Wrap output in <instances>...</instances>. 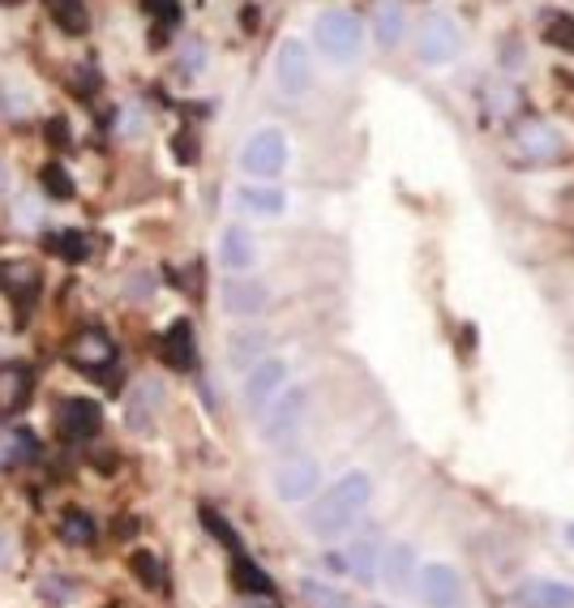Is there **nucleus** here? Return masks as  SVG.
Returning a JSON list of instances; mask_svg holds the SVG:
<instances>
[{
	"label": "nucleus",
	"instance_id": "obj_1",
	"mask_svg": "<svg viewBox=\"0 0 574 608\" xmlns=\"http://www.w3.org/2000/svg\"><path fill=\"white\" fill-rule=\"evenodd\" d=\"M368 498H373V480H368V471L361 467H352V471H343L335 484H330V493L314 502V510H305V527L314 531L317 540H343V536H352L356 527H361V518H365L368 510Z\"/></svg>",
	"mask_w": 574,
	"mask_h": 608
},
{
	"label": "nucleus",
	"instance_id": "obj_2",
	"mask_svg": "<svg viewBox=\"0 0 574 608\" xmlns=\"http://www.w3.org/2000/svg\"><path fill=\"white\" fill-rule=\"evenodd\" d=\"M305 416H309V395L296 386H283L270 404L261 407L258 424H261V442L270 446V451H288L296 437H301V429H305Z\"/></svg>",
	"mask_w": 574,
	"mask_h": 608
},
{
	"label": "nucleus",
	"instance_id": "obj_3",
	"mask_svg": "<svg viewBox=\"0 0 574 608\" xmlns=\"http://www.w3.org/2000/svg\"><path fill=\"white\" fill-rule=\"evenodd\" d=\"M317 48L335 65H352L361 51V17L352 9H326L317 13Z\"/></svg>",
	"mask_w": 574,
	"mask_h": 608
},
{
	"label": "nucleus",
	"instance_id": "obj_4",
	"mask_svg": "<svg viewBox=\"0 0 574 608\" xmlns=\"http://www.w3.org/2000/svg\"><path fill=\"white\" fill-rule=\"evenodd\" d=\"M241 172L249 180L274 185L288 172V133L283 129H258L241 151Z\"/></svg>",
	"mask_w": 574,
	"mask_h": 608
},
{
	"label": "nucleus",
	"instance_id": "obj_5",
	"mask_svg": "<svg viewBox=\"0 0 574 608\" xmlns=\"http://www.w3.org/2000/svg\"><path fill=\"white\" fill-rule=\"evenodd\" d=\"M417 596L424 608H468V583L450 561H429L420 565Z\"/></svg>",
	"mask_w": 574,
	"mask_h": 608
},
{
	"label": "nucleus",
	"instance_id": "obj_6",
	"mask_svg": "<svg viewBox=\"0 0 574 608\" xmlns=\"http://www.w3.org/2000/svg\"><path fill=\"white\" fill-rule=\"evenodd\" d=\"M274 86L288 100L309 95V86H314V60H309V48L301 39H283L279 51H274Z\"/></svg>",
	"mask_w": 574,
	"mask_h": 608
},
{
	"label": "nucleus",
	"instance_id": "obj_7",
	"mask_svg": "<svg viewBox=\"0 0 574 608\" xmlns=\"http://www.w3.org/2000/svg\"><path fill=\"white\" fill-rule=\"evenodd\" d=\"M464 48V31H459V22L455 17H446V13H433L424 26H420V39H417V56L424 65H450L455 56Z\"/></svg>",
	"mask_w": 574,
	"mask_h": 608
},
{
	"label": "nucleus",
	"instance_id": "obj_8",
	"mask_svg": "<svg viewBox=\"0 0 574 608\" xmlns=\"http://www.w3.org/2000/svg\"><path fill=\"white\" fill-rule=\"evenodd\" d=\"M417 578H420V558L412 545H390V549L382 553L377 583L386 587L390 600H412V596H417Z\"/></svg>",
	"mask_w": 574,
	"mask_h": 608
},
{
	"label": "nucleus",
	"instance_id": "obj_9",
	"mask_svg": "<svg viewBox=\"0 0 574 608\" xmlns=\"http://www.w3.org/2000/svg\"><path fill=\"white\" fill-rule=\"evenodd\" d=\"M317 489H321V467H317V458L301 455V458L279 463V471H274V493H279L283 506H305Z\"/></svg>",
	"mask_w": 574,
	"mask_h": 608
},
{
	"label": "nucleus",
	"instance_id": "obj_10",
	"mask_svg": "<svg viewBox=\"0 0 574 608\" xmlns=\"http://www.w3.org/2000/svg\"><path fill=\"white\" fill-rule=\"evenodd\" d=\"M283 386H288V360H283V355H261L258 364L245 369V386H241L245 407H249L254 416H261V407L270 404Z\"/></svg>",
	"mask_w": 574,
	"mask_h": 608
},
{
	"label": "nucleus",
	"instance_id": "obj_11",
	"mask_svg": "<svg viewBox=\"0 0 574 608\" xmlns=\"http://www.w3.org/2000/svg\"><path fill=\"white\" fill-rule=\"evenodd\" d=\"M99 429H104V407L95 404V399H65V404L56 407V433L69 446L91 442Z\"/></svg>",
	"mask_w": 574,
	"mask_h": 608
},
{
	"label": "nucleus",
	"instance_id": "obj_12",
	"mask_svg": "<svg viewBox=\"0 0 574 608\" xmlns=\"http://www.w3.org/2000/svg\"><path fill=\"white\" fill-rule=\"evenodd\" d=\"M270 308V288L254 279V274H227L223 279V313L227 317H241V321H249V317H261Z\"/></svg>",
	"mask_w": 574,
	"mask_h": 608
},
{
	"label": "nucleus",
	"instance_id": "obj_13",
	"mask_svg": "<svg viewBox=\"0 0 574 608\" xmlns=\"http://www.w3.org/2000/svg\"><path fill=\"white\" fill-rule=\"evenodd\" d=\"M159 360L167 364V369H176V373H189L194 364H198V335H194V321L189 317H176L163 335H159L155 343Z\"/></svg>",
	"mask_w": 574,
	"mask_h": 608
},
{
	"label": "nucleus",
	"instance_id": "obj_14",
	"mask_svg": "<svg viewBox=\"0 0 574 608\" xmlns=\"http://www.w3.org/2000/svg\"><path fill=\"white\" fill-rule=\"evenodd\" d=\"M219 261H223L227 274H249L258 266V241H254V232L241 227V223H227L219 232Z\"/></svg>",
	"mask_w": 574,
	"mask_h": 608
},
{
	"label": "nucleus",
	"instance_id": "obj_15",
	"mask_svg": "<svg viewBox=\"0 0 574 608\" xmlns=\"http://www.w3.org/2000/svg\"><path fill=\"white\" fill-rule=\"evenodd\" d=\"M159 404H163V386L159 382H138L129 395H125V429L147 437L155 429Z\"/></svg>",
	"mask_w": 574,
	"mask_h": 608
},
{
	"label": "nucleus",
	"instance_id": "obj_16",
	"mask_svg": "<svg viewBox=\"0 0 574 608\" xmlns=\"http://www.w3.org/2000/svg\"><path fill=\"white\" fill-rule=\"evenodd\" d=\"M69 360H73L78 369H86V373H95V369H112V360H116V343L107 339L104 330H82V335L69 343Z\"/></svg>",
	"mask_w": 574,
	"mask_h": 608
},
{
	"label": "nucleus",
	"instance_id": "obj_17",
	"mask_svg": "<svg viewBox=\"0 0 574 608\" xmlns=\"http://www.w3.org/2000/svg\"><path fill=\"white\" fill-rule=\"evenodd\" d=\"M523 608H574V587L562 578H527L519 587Z\"/></svg>",
	"mask_w": 574,
	"mask_h": 608
},
{
	"label": "nucleus",
	"instance_id": "obj_18",
	"mask_svg": "<svg viewBox=\"0 0 574 608\" xmlns=\"http://www.w3.org/2000/svg\"><path fill=\"white\" fill-rule=\"evenodd\" d=\"M236 202L245 206L254 219H279L288 210V194L279 185H261V180H249L236 189Z\"/></svg>",
	"mask_w": 574,
	"mask_h": 608
},
{
	"label": "nucleus",
	"instance_id": "obj_19",
	"mask_svg": "<svg viewBox=\"0 0 574 608\" xmlns=\"http://www.w3.org/2000/svg\"><path fill=\"white\" fill-rule=\"evenodd\" d=\"M382 553H386V545L377 540V536H361L352 549H348V570H352V578L356 583H365V587H377V570H382Z\"/></svg>",
	"mask_w": 574,
	"mask_h": 608
},
{
	"label": "nucleus",
	"instance_id": "obj_20",
	"mask_svg": "<svg viewBox=\"0 0 574 608\" xmlns=\"http://www.w3.org/2000/svg\"><path fill=\"white\" fill-rule=\"evenodd\" d=\"M523 159H558L566 151V138L553 129V125H527L519 138H515Z\"/></svg>",
	"mask_w": 574,
	"mask_h": 608
},
{
	"label": "nucleus",
	"instance_id": "obj_21",
	"mask_svg": "<svg viewBox=\"0 0 574 608\" xmlns=\"http://www.w3.org/2000/svg\"><path fill=\"white\" fill-rule=\"evenodd\" d=\"M232 578H236V587L249 592V596H274V578H270L245 549L232 553Z\"/></svg>",
	"mask_w": 574,
	"mask_h": 608
},
{
	"label": "nucleus",
	"instance_id": "obj_22",
	"mask_svg": "<svg viewBox=\"0 0 574 608\" xmlns=\"http://www.w3.org/2000/svg\"><path fill=\"white\" fill-rule=\"evenodd\" d=\"M373 39L382 48H399V39H403V4L399 0H377V9H373Z\"/></svg>",
	"mask_w": 574,
	"mask_h": 608
},
{
	"label": "nucleus",
	"instance_id": "obj_23",
	"mask_svg": "<svg viewBox=\"0 0 574 608\" xmlns=\"http://www.w3.org/2000/svg\"><path fill=\"white\" fill-rule=\"evenodd\" d=\"M31 386H35V377H31L26 364H4L0 369V411H17L26 404Z\"/></svg>",
	"mask_w": 574,
	"mask_h": 608
},
{
	"label": "nucleus",
	"instance_id": "obj_24",
	"mask_svg": "<svg viewBox=\"0 0 574 608\" xmlns=\"http://www.w3.org/2000/svg\"><path fill=\"white\" fill-rule=\"evenodd\" d=\"M44 9H48V17L56 22V31H65V35H86L91 31L86 0H44Z\"/></svg>",
	"mask_w": 574,
	"mask_h": 608
},
{
	"label": "nucleus",
	"instance_id": "obj_25",
	"mask_svg": "<svg viewBox=\"0 0 574 608\" xmlns=\"http://www.w3.org/2000/svg\"><path fill=\"white\" fill-rule=\"evenodd\" d=\"M44 249L56 257H65V261H82V257L91 254V241H86L82 232H69V227H65V232H48V236H44Z\"/></svg>",
	"mask_w": 574,
	"mask_h": 608
},
{
	"label": "nucleus",
	"instance_id": "obj_26",
	"mask_svg": "<svg viewBox=\"0 0 574 608\" xmlns=\"http://www.w3.org/2000/svg\"><path fill=\"white\" fill-rule=\"evenodd\" d=\"M60 536H65L69 545L86 549V545H95V518H91L86 510H65V518H60Z\"/></svg>",
	"mask_w": 574,
	"mask_h": 608
},
{
	"label": "nucleus",
	"instance_id": "obj_27",
	"mask_svg": "<svg viewBox=\"0 0 574 608\" xmlns=\"http://www.w3.org/2000/svg\"><path fill=\"white\" fill-rule=\"evenodd\" d=\"M129 570L142 578V587H151V592H163L167 583H163V561L151 553V549H133L129 553Z\"/></svg>",
	"mask_w": 574,
	"mask_h": 608
},
{
	"label": "nucleus",
	"instance_id": "obj_28",
	"mask_svg": "<svg viewBox=\"0 0 574 608\" xmlns=\"http://www.w3.org/2000/svg\"><path fill=\"white\" fill-rule=\"evenodd\" d=\"M301 596L317 608H356L339 587H330V583H317V578H301Z\"/></svg>",
	"mask_w": 574,
	"mask_h": 608
},
{
	"label": "nucleus",
	"instance_id": "obj_29",
	"mask_svg": "<svg viewBox=\"0 0 574 608\" xmlns=\"http://www.w3.org/2000/svg\"><path fill=\"white\" fill-rule=\"evenodd\" d=\"M544 44H553V48L562 51H574V17L571 13H544Z\"/></svg>",
	"mask_w": 574,
	"mask_h": 608
},
{
	"label": "nucleus",
	"instance_id": "obj_30",
	"mask_svg": "<svg viewBox=\"0 0 574 608\" xmlns=\"http://www.w3.org/2000/svg\"><path fill=\"white\" fill-rule=\"evenodd\" d=\"M261 348H266V335H254V330H245V335H232V360H236L241 369L258 364Z\"/></svg>",
	"mask_w": 574,
	"mask_h": 608
},
{
	"label": "nucleus",
	"instance_id": "obj_31",
	"mask_svg": "<svg viewBox=\"0 0 574 608\" xmlns=\"http://www.w3.org/2000/svg\"><path fill=\"white\" fill-rule=\"evenodd\" d=\"M44 189H48L52 198H60V202H69V198L78 194V189H73V176H69L60 163H48V167H44Z\"/></svg>",
	"mask_w": 574,
	"mask_h": 608
},
{
	"label": "nucleus",
	"instance_id": "obj_32",
	"mask_svg": "<svg viewBox=\"0 0 574 608\" xmlns=\"http://www.w3.org/2000/svg\"><path fill=\"white\" fill-rule=\"evenodd\" d=\"M0 283H4L9 292H17V296H22V288H26V292H35V288H39V274H35L31 266H4V270H0Z\"/></svg>",
	"mask_w": 574,
	"mask_h": 608
},
{
	"label": "nucleus",
	"instance_id": "obj_33",
	"mask_svg": "<svg viewBox=\"0 0 574 608\" xmlns=\"http://www.w3.org/2000/svg\"><path fill=\"white\" fill-rule=\"evenodd\" d=\"M26 458H35V437L31 433L9 437V463H26Z\"/></svg>",
	"mask_w": 574,
	"mask_h": 608
},
{
	"label": "nucleus",
	"instance_id": "obj_34",
	"mask_svg": "<svg viewBox=\"0 0 574 608\" xmlns=\"http://www.w3.org/2000/svg\"><path fill=\"white\" fill-rule=\"evenodd\" d=\"M202 60H207V48H202V44H198V48H189V51H185V60H180V69H185V73H189V78H198V73H202V69H207V65H202Z\"/></svg>",
	"mask_w": 574,
	"mask_h": 608
},
{
	"label": "nucleus",
	"instance_id": "obj_35",
	"mask_svg": "<svg viewBox=\"0 0 574 608\" xmlns=\"http://www.w3.org/2000/svg\"><path fill=\"white\" fill-rule=\"evenodd\" d=\"M176 159H180V163H194V159H198V138H189V129L176 138Z\"/></svg>",
	"mask_w": 574,
	"mask_h": 608
},
{
	"label": "nucleus",
	"instance_id": "obj_36",
	"mask_svg": "<svg viewBox=\"0 0 574 608\" xmlns=\"http://www.w3.org/2000/svg\"><path fill=\"white\" fill-rule=\"evenodd\" d=\"M44 596L48 600H69L73 596V583H44Z\"/></svg>",
	"mask_w": 574,
	"mask_h": 608
},
{
	"label": "nucleus",
	"instance_id": "obj_37",
	"mask_svg": "<svg viewBox=\"0 0 574 608\" xmlns=\"http://www.w3.org/2000/svg\"><path fill=\"white\" fill-rule=\"evenodd\" d=\"M48 138L60 142V147H69V125H65V120H52V125H48Z\"/></svg>",
	"mask_w": 574,
	"mask_h": 608
},
{
	"label": "nucleus",
	"instance_id": "obj_38",
	"mask_svg": "<svg viewBox=\"0 0 574 608\" xmlns=\"http://www.w3.org/2000/svg\"><path fill=\"white\" fill-rule=\"evenodd\" d=\"M13 558V545H9V536H0V565Z\"/></svg>",
	"mask_w": 574,
	"mask_h": 608
},
{
	"label": "nucleus",
	"instance_id": "obj_39",
	"mask_svg": "<svg viewBox=\"0 0 574 608\" xmlns=\"http://www.w3.org/2000/svg\"><path fill=\"white\" fill-rule=\"evenodd\" d=\"M562 536H566V545L574 549V523H566V527H562Z\"/></svg>",
	"mask_w": 574,
	"mask_h": 608
}]
</instances>
